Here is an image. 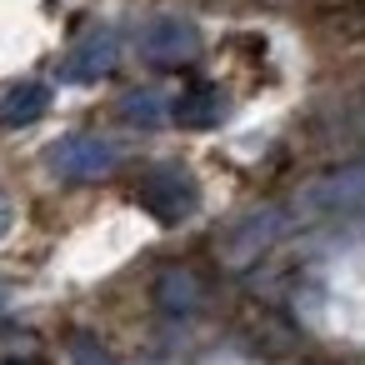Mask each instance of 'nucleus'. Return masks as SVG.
I'll return each instance as SVG.
<instances>
[{
	"instance_id": "f257e3e1",
	"label": "nucleus",
	"mask_w": 365,
	"mask_h": 365,
	"mask_svg": "<svg viewBox=\"0 0 365 365\" xmlns=\"http://www.w3.org/2000/svg\"><path fill=\"white\" fill-rule=\"evenodd\" d=\"M46 165H51V175L71 180V185H86V180H106L120 165V150H115V140L81 130V135H61L46 150Z\"/></svg>"
},
{
	"instance_id": "f03ea898",
	"label": "nucleus",
	"mask_w": 365,
	"mask_h": 365,
	"mask_svg": "<svg viewBox=\"0 0 365 365\" xmlns=\"http://www.w3.org/2000/svg\"><path fill=\"white\" fill-rule=\"evenodd\" d=\"M140 205L160 220V225H180L195 215L200 205V185L190 180L185 165H155L145 180H140Z\"/></svg>"
},
{
	"instance_id": "7ed1b4c3",
	"label": "nucleus",
	"mask_w": 365,
	"mask_h": 365,
	"mask_svg": "<svg viewBox=\"0 0 365 365\" xmlns=\"http://www.w3.org/2000/svg\"><path fill=\"white\" fill-rule=\"evenodd\" d=\"M195 51H200V31L180 16H155L140 31V56L155 66H185V61H195Z\"/></svg>"
},
{
	"instance_id": "20e7f679",
	"label": "nucleus",
	"mask_w": 365,
	"mask_h": 365,
	"mask_svg": "<svg viewBox=\"0 0 365 365\" xmlns=\"http://www.w3.org/2000/svg\"><path fill=\"white\" fill-rule=\"evenodd\" d=\"M115 61H120V36H115V31H91V36H81V41L71 46V56H66V66H61V81H71V86H96V81H106V76L115 71Z\"/></svg>"
},
{
	"instance_id": "39448f33",
	"label": "nucleus",
	"mask_w": 365,
	"mask_h": 365,
	"mask_svg": "<svg viewBox=\"0 0 365 365\" xmlns=\"http://www.w3.org/2000/svg\"><path fill=\"white\" fill-rule=\"evenodd\" d=\"M51 81H16L6 96H0V125L6 130H21V125H31V120H41L46 110H51Z\"/></svg>"
},
{
	"instance_id": "423d86ee",
	"label": "nucleus",
	"mask_w": 365,
	"mask_h": 365,
	"mask_svg": "<svg viewBox=\"0 0 365 365\" xmlns=\"http://www.w3.org/2000/svg\"><path fill=\"white\" fill-rule=\"evenodd\" d=\"M360 200H365V165H350L300 195L305 210H340V205H360Z\"/></svg>"
},
{
	"instance_id": "0eeeda50",
	"label": "nucleus",
	"mask_w": 365,
	"mask_h": 365,
	"mask_svg": "<svg viewBox=\"0 0 365 365\" xmlns=\"http://www.w3.org/2000/svg\"><path fill=\"white\" fill-rule=\"evenodd\" d=\"M120 120H130V125H165V120H175V96L165 86H140V91L120 96Z\"/></svg>"
},
{
	"instance_id": "6e6552de",
	"label": "nucleus",
	"mask_w": 365,
	"mask_h": 365,
	"mask_svg": "<svg viewBox=\"0 0 365 365\" xmlns=\"http://www.w3.org/2000/svg\"><path fill=\"white\" fill-rule=\"evenodd\" d=\"M275 230H280V210H260V215H250V220L230 235V245H225V250H230V260H250L260 245H270V240H275Z\"/></svg>"
},
{
	"instance_id": "1a4fd4ad",
	"label": "nucleus",
	"mask_w": 365,
	"mask_h": 365,
	"mask_svg": "<svg viewBox=\"0 0 365 365\" xmlns=\"http://www.w3.org/2000/svg\"><path fill=\"white\" fill-rule=\"evenodd\" d=\"M220 115H225V101H220L215 91H190V96L175 106V120H180V125H190V130L220 125Z\"/></svg>"
},
{
	"instance_id": "9d476101",
	"label": "nucleus",
	"mask_w": 365,
	"mask_h": 365,
	"mask_svg": "<svg viewBox=\"0 0 365 365\" xmlns=\"http://www.w3.org/2000/svg\"><path fill=\"white\" fill-rule=\"evenodd\" d=\"M155 305L170 310V315H190V310L200 305V290H195L190 275H165V280L155 285Z\"/></svg>"
},
{
	"instance_id": "9b49d317",
	"label": "nucleus",
	"mask_w": 365,
	"mask_h": 365,
	"mask_svg": "<svg viewBox=\"0 0 365 365\" xmlns=\"http://www.w3.org/2000/svg\"><path fill=\"white\" fill-rule=\"evenodd\" d=\"M76 365H115L96 340H76Z\"/></svg>"
},
{
	"instance_id": "f8f14e48",
	"label": "nucleus",
	"mask_w": 365,
	"mask_h": 365,
	"mask_svg": "<svg viewBox=\"0 0 365 365\" xmlns=\"http://www.w3.org/2000/svg\"><path fill=\"white\" fill-rule=\"evenodd\" d=\"M11 225H16V205H11L6 195H0V235H6Z\"/></svg>"
},
{
	"instance_id": "ddd939ff",
	"label": "nucleus",
	"mask_w": 365,
	"mask_h": 365,
	"mask_svg": "<svg viewBox=\"0 0 365 365\" xmlns=\"http://www.w3.org/2000/svg\"><path fill=\"white\" fill-rule=\"evenodd\" d=\"M0 305H6V290H0Z\"/></svg>"
}]
</instances>
